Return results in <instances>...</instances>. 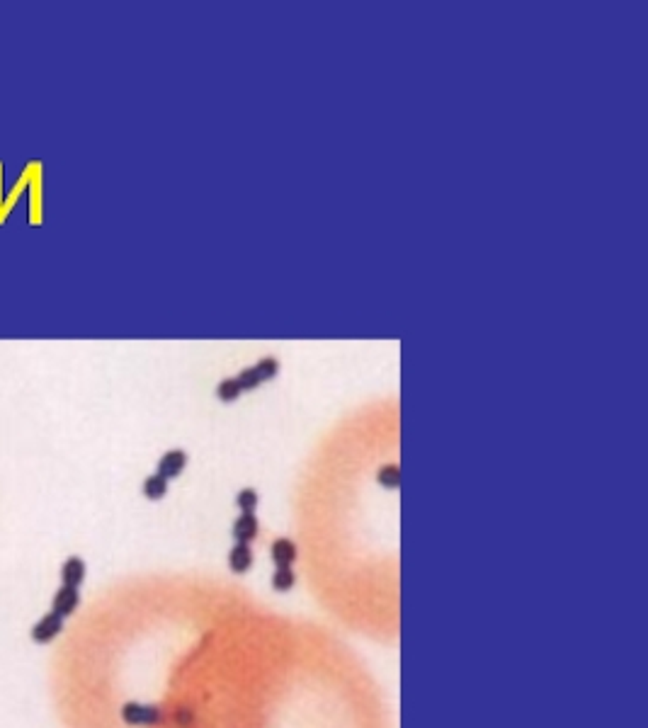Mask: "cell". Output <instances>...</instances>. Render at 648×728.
<instances>
[{"label":"cell","mask_w":648,"mask_h":728,"mask_svg":"<svg viewBox=\"0 0 648 728\" xmlns=\"http://www.w3.org/2000/svg\"><path fill=\"white\" fill-rule=\"evenodd\" d=\"M185 466H187V454L183 449H173L163 454V459L158 461V476H163L165 481L175 479V476L183 474Z\"/></svg>","instance_id":"cell-5"},{"label":"cell","mask_w":648,"mask_h":728,"mask_svg":"<svg viewBox=\"0 0 648 728\" xmlns=\"http://www.w3.org/2000/svg\"><path fill=\"white\" fill-rule=\"evenodd\" d=\"M0 185H3V163H0ZM0 212H3V187H0ZM3 224V219H0Z\"/></svg>","instance_id":"cell-15"},{"label":"cell","mask_w":648,"mask_h":728,"mask_svg":"<svg viewBox=\"0 0 648 728\" xmlns=\"http://www.w3.org/2000/svg\"><path fill=\"white\" fill-rule=\"evenodd\" d=\"M296 554H299V551H296L294 541L289 539H277L272 544V561L277 566H291L296 561Z\"/></svg>","instance_id":"cell-9"},{"label":"cell","mask_w":648,"mask_h":728,"mask_svg":"<svg viewBox=\"0 0 648 728\" xmlns=\"http://www.w3.org/2000/svg\"><path fill=\"white\" fill-rule=\"evenodd\" d=\"M229 566L233 573H245L253 566V551L248 544H236L229 554Z\"/></svg>","instance_id":"cell-8"},{"label":"cell","mask_w":648,"mask_h":728,"mask_svg":"<svg viewBox=\"0 0 648 728\" xmlns=\"http://www.w3.org/2000/svg\"><path fill=\"white\" fill-rule=\"evenodd\" d=\"M296 582V575L294 571H291V566H277V571H275L272 575V587L277 592H289L291 587H294Z\"/></svg>","instance_id":"cell-11"},{"label":"cell","mask_w":648,"mask_h":728,"mask_svg":"<svg viewBox=\"0 0 648 728\" xmlns=\"http://www.w3.org/2000/svg\"><path fill=\"white\" fill-rule=\"evenodd\" d=\"M216 396H219L221 401H226V403H231V401H236L240 396V386L236 384V379H226V381H221V384H219Z\"/></svg>","instance_id":"cell-13"},{"label":"cell","mask_w":648,"mask_h":728,"mask_svg":"<svg viewBox=\"0 0 648 728\" xmlns=\"http://www.w3.org/2000/svg\"><path fill=\"white\" fill-rule=\"evenodd\" d=\"M61 631H63V619L59 614H54V612H49V614H44L42 619L32 626V641L39 646L52 644Z\"/></svg>","instance_id":"cell-3"},{"label":"cell","mask_w":648,"mask_h":728,"mask_svg":"<svg viewBox=\"0 0 648 728\" xmlns=\"http://www.w3.org/2000/svg\"><path fill=\"white\" fill-rule=\"evenodd\" d=\"M233 536L238 544H248L258 536V520L250 512H243L238 520L233 522Z\"/></svg>","instance_id":"cell-7"},{"label":"cell","mask_w":648,"mask_h":728,"mask_svg":"<svg viewBox=\"0 0 648 728\" xmlns=\"http://www.w3.org/2000/svg\"><path fill=\"white\" fill-rule=\"evenodd\" d=\"M165 493H168V481H165L163 476L155 474L144 481V495L148 500H160Z\"/></svg>","instance_id":"cell-10"},{"label":"cell","mask_w":648,"mask_h":728,"mask_svg":"<svg viewBox=\"0 0 648 728\" xmlns=\"http://www.w3.org/2000/svg\"><path fill=\"white\" fill-rule=\"evenodd\" d=\"M122 721L129 726H158L163 721V711L155 704H139V702H127L122 706Z\"/></svg>","instance_id":"cell-1"},{"label":"cell","mask_w":648,"mask_h":728,"mask_svg":"<svg viewBox=\"0 0 648 728\" xmlns=\"http://www.w3.org/2000/svg\"><path fill=\"white\" fill-rule=\"evenodd\" d=\"M236 503H238V508L243 512H250V515H253L255 508H258V493H255L253 488H243L238 493V498H236Z\"/></svg>","instance_id":"cell-14"},{"label":"cell","mask_w":648,"mask_h":728,"mask_svg":"<svg viewBox=\"0 0 648 728\" xmlns=\"http://www.w3.org/2000/svg\"><path fill=\"white\" fill-rule=\"evenodd\" d=\"M376 481H379L384 488H399L401 486V469L396 464L381 466L379 474H376Z\"/></svg>","instance_id":"cell-12"},{"label":"cell","mask_w":648,"mask_h":728,"mask_svg":"<svg viewBox=\"0 0 648 728\" xmlns=\"http://www.w3.org/2000/svg\"><path fill=\"white\" fill-rule=\"evenodd\" d=\"M80 605V592L78 587H68V585H61L56 592H54V600H52V612L54 614H59L61 619H66V617H71L75 610H78Z\"/></svg>","instance_id":"cell-4"},{"label":"cell","mask_w":648,"mask_h":728,"mask_svg":"<svg viewBox=\"0 0 648 728\" xmlns=\"http://www.w3.org/2000/svg\"><path fill=\"white\" fill-rule=\"evenodd\" d=\"M277 359L272 357H265L260 359L255 366H250V369L240 371L238 376H236V384L240 386V391H248V389H255L258 384H263V381L272 379L275 374H277Z\"/></svg>","instance_id":"cell-2"},{"label":"cell","mask_w":648,"mask_h":728,"mask_svg":"<svg viewBox=\"0 0 648 728\" xmlns=\"http://www.w3.org/2000/svg\"><path fill=\"white\" fill-rule=\"evenodd\" d=\"M85 580V561L78 559V556H71V559L63 561L61 566V582L68 587H80Z\"/></svg>","instance_id":"cell-6"}]
</instances>
